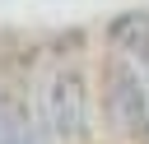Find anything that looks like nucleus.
<instances>
[{
    "instance_id": "obj_1",
    "label": "nucleus",
    "mask_w": 149,
    "mask_h": 144,
    "mask_svg": "<svg viewBox=\"0 0 149 144\" xmlns=\"http://www.w3.org/2000/svg\"><path fill=\"white\" fill-rule=\"evenodd\" d=\"M102 111H107L116 135H144L149 84H144L140 60L121 46H112V60H107V74H102Z\"/></svg>"
},
{
    "instance_id": "obj_2",
    "label": "nucleus",
    "mask_w": 149,
    "mask_h": 144,
    "mask_svg": "<svg viewBox=\"0 0 149 144\" xmlns=\"http://www.w3.org/2000/svg\"><path fill=\"white\" fill-rule=\"evenodd\" d=\"M37 93H42V107H47V121H51L56 144H88L93 107H88L84 70H79V65H56Z\"/></svg>"
},
{
    "instance_id": "obj_3",
    "label": "nucleus",
    "mask_w": 149,
    "mask_h": 144,
    "mask_svg": "<svg viewBox=\"0 0 149 144\" xmlns=\"http://www.w3.org/2000/svg\"><path fill=\"white\" fill-rule=\"evenodd\" d=\"M135 60H140V70H144V84H149V46H144V51H140ZM144 135H149V121H144Z\"/></svg>"
}]
</instances>
